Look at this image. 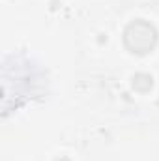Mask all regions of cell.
<instances>
[{"label":"cell","instance_id":"7a4b0ae2","mask_svg":"<svg viewBox=\"0 0 159 161\" xmlns=\"http://www.w3.org/2000/svg\"><path fill=\"white\" fill-rule=\"evenodd\" d=\"M133 86H135L139 92H148V90L152 88V77L140 73V75H137V77L133 79Z\"/></svg>","mask_w":159,"mask_h":161},{"label":"cell","instance_id":"6da1fadb","mask_svg":"<svg viewBox=\"0 0 159 161\" xmlns=\"http://www.w3.org/2000/svg\"><path fill=\"white\" fill-rule=\"evenodd\" d=\"M123 40H125L127 49L142 54V53H148L156 45L157 34H156V28L152 25H148L146 21H135L125 28Z\"/></svg>","mask_w":159,"mask_h":161}]
</instances>
